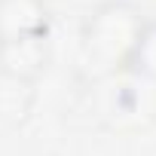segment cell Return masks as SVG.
Returning a JSON list of instances; mask_svg holds the SVG:
<instances>
[{
    "instance_id": "obj_1",
    "label": "cell",
    "mask_w": 156,
    "mask_h": 156,
    "mask_svg": "<svg viewBox=\"0 0 156 156\" xmlns=\"http://www.w3.org/2000/svg\"><path fill=\"white\" fill-rule=\"evenodd\" d=\"M147 16L132 0H104L86 12L80 25V64L89 76H116L126 73L135 40Z\"/></svg>"
},
{
    "instance_id": "obj_3",
    "label": "cell",
    "mask_w": 156,
    "mask_h": 156,
    "mask_svg": "<svg viewBox=\"0 0 156 156\" xmlns=\"http://www.w3.org/2000/svg\"><path fill=\"white\" fill-rule=\"evenodd\" d=\"M52 37V6L46 0H0V43Z\"/></svg>"
},
{
    "instance_id": "obj_2",
    "label": "cell",
    "mask_w": 156,
    "mask_h": 156,
    "mask_svg": "<svg viewBox=\"0 0 156 156\" xmlns=\"http://www.w3.org/2000/svg\"><path fill=\"white\" fill-rule=\"evenodd\" d=\"M55 58L52 37H28L0 43V76L19 86H34L49 73Z\"/></svg>"
},
{
    "instance_id": "obj_4",
    "label": "cell",
    "mask_w": 156,
    "mask_h": 156,
    "mask_svg": "<svg viewBox=\"0 0 156 156\" xmlns=\"http://www.w3.org/2000/svg\"><path fill=\"white\" fill-rule=\"evenodd\" d=\"M126 73H132L135 80L147 83L156 89V16L144 22L138 40H135V49H132V58L126 64Z\"/></svg>"
}]
</instances>
